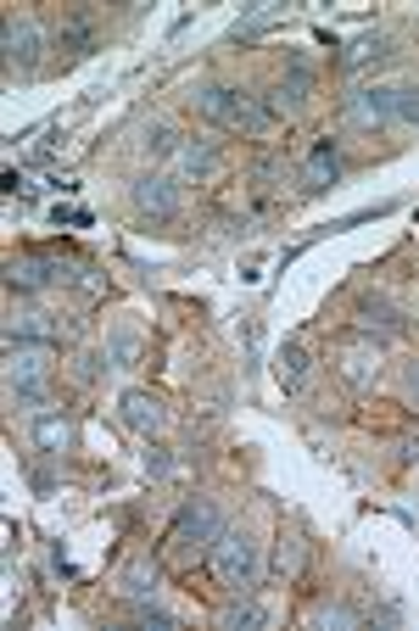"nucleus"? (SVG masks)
Here are the masks:
<instances>
[{
	"mask_svg": "<svg viewBox=\"0 0 419 631\" xmlns=\"http://www.w3.org/2000/svg\"><path fill=\"white\" fill-rule=\"evenodd\" d=\"M191 107L202 118H213L218 129H229V135H269L275 129V118L264 113V101L251 96V89H240V84H202L196 96H191Z\"/></svg>",
	"mask_w": 419,
	"mask_h": 631,
	"instance_id": "nucleus-1",
	"label": "nucleus"
},
{
	"mask_svg": "<svg viewBox=\"0 0 419 631\" xmlns=\"http://www.w3.org/2000/svg\"><path fill=\"white\" fill-rule=\"evenodd\" d=\"M207 570H213V581L229 598H246L251 587H258V576H264V554H258V543H251V531L224 525L218 543L207 548Z\"/></svg>",
	"mask_w": 419,
	"mask_h": 631,
	"instance_id": "nucleus-2",
	"label": "nucleus"
},
{
	"mask_svg": "<svg viewBox=\"0 0 419 631\" xmlns=\"http://www.w3.org/2000/svg\"><path fill=\"white\" fill-rule=\"evenodd\" d=\"M218 531H224V509L213 498H191L174 520V531H168V559L174 565H191L202 559L213 543H218Z\"/></svg>",
	"mask_w": 419,
	"mask_h": 631,
	"instance_id": "nucleus-3",
	"label": "nucleus"
},
{
	"mask_svg": "<svg viewBox=\"0 0 419 631\" xmlns=\"http://www.w3.org/2000/svg\"><path fill=\"white\" fill-rule=\"evenodd\" d=\"M45 62V29L34 18L7 12V78H29Z\"/></svg>",
	"mask_w": 419,
	"mask_h": 631,
	"instance_id": "nucleus-4",
	"label": "nucleus"
},
{
	"mask_svg": "<svg viewBox=\"0 0 419 631\" xmlns=\"http://www.w3.org/2000/svg\"><path fill=\"white\" fill-rule=\"evenodd\" d=\"M51 364H56V346L51 341H7V381L12 386L51 381Z\"/></svg>",
	"mask_w": 419,
	"mask_h": 631,
	"instance_id": "nucleus-5",
	"label": "nucleus"
},
{
	"mask_svg": "<svg viewBox=\"0 0 419 631\" xmlns=\"http://www.w3.org/2000/svg\"><path fill=\"white\" fill-rule=\"evenodd\" d=\"M347 124L353 129H386V124H397V89L391 84L353 89V96H347Z\"/></svg>",
	"mask_w": 419,
	"mask_h": 631,
	"instance_id": "nucleus-6",
	"label": "nucleus"
},
{
	"mask_svg": "<svg viewBox=\"0 0 419 631\" xmlns=\"http://www.w3.org/2000/svg\"><path fill=\"white\" fill-rule=\"evenodd\" d=\"M335 357H342V381H347L353 392L375 386V375H380V341H375V335H347Z\"/></svg>",
	"mask_w": 419,
	"mask_h": 631,
	"instance_id": "nucleus-7",
	"label": "nucleus"
},
{
	"mask_svg": "<svg viewBox=\"0 0 419 631\" xmlns=\"http://www.w3.org/2000/svg\"><path fill=\"white\" fill-rule=\"evenodd\" d=\"M218 140H207V135H191V140H180V151H174V173L185 179V185H202V179H213L218 173Z\"/></svg>",
	"mask_w": 419,
	"mask_h": 631,
	"instance_id": "nucleus-8",
	"label": "nucleus"
},
{
	"mask_svg": "<svg viewBox=\"0 0 419 631\" xmlns=\"http://www.w3.org/2000/svg\"><path fill=\"white\" fill-rule=\"evenodd\" d=\"M96 40H101V23H96V12H90V7L62 12V23H56V45H62L67 56H90V51H96Z\"/></svg>",
	"mask_w": 419,
	"mask_h": 631,
	"instance_id": "nucleus-9",
	"label": "nucleus"
},
{
	"mask_svg": "<svg viewBox=\"0 0 419 631\" xmlns=\"http://www.w3.org/2000/svg\"><path fill=\"white\" fill-rule=\"evenodd\" d=\"M135 202L151 213V218H174L180 213V185L168 173H140L135 179Z\"/></svg>",
	"mask_w": 419,
	"mask_h": 631,
	"instance_id": "nucleus-10",
	"label": "nucleus"
},
{
	"mask_svg": "<svg viewBox=\"0 0 419 631\" xmlns=\"http://www.w3.org/2000/svg\"><path fill=\"white\" fill-rule=\"evenodd\" d=\"M62 280H67L62 263H51V257H18L7 268V286L12 291H45V286H62Z\"/></svg>",
	"mask_w": 419,
	"mask_h": 631,
	"instance_id": "nucleus-11",
	"label": "nucleus"
},
{
	"mask_svg": "<svg viewBox=\"0 0 419 631\" xmlns=\"http://www.w3.org/2000/svg\"><path fill=\"white\" fill-rule=\"evenodd\" d=\"M56 335H62V324L45 308H12V319H7V341H51L56 346Z\"/></svg>",
	"mask_w": 419,
	"mask_h": 631,
	"instance_id": "nucleus-12",
	"label": "nucleus"
},
{
	"mask_svg": "<svg viewBox=\"0 0 419 631\" xmlns=\"http://www.w3.org/2000/svg\"><path fill=\"white\" fill-rule=\"evenodd\" d=\"M335 173H342V146L324 135V140L313 146L308 168H302V191H324V185H335Z\"/></svg>",
	"mask_w": 419,
	"mask_h": 631,
	"instance_id": "nucleus-13",
	"label": "nucleus"
},
{
	"mask_svg": "<svg viewBox=\"0 0 419 631\" xmlns=\"http://www.w3.org/2000/svg\"><path fill=\"white\" fill-rule=\"evenodd\" d=\"M118 408H123V425H129L135 436H157V430H162V419H168V414H162V403H157L151 392H123V403H118Z\"/></svg>",
	"mask_w": 419,
	"mask_h": 631,
	"instance_id": "nucleus-14",
	"label": "nucleus"
},
{
	"mask_svg": "<svg viewBox=\"0 0 419 631\" xmlns=\"http://www.w3.org/2000/svg\"><path fill=\"white\" fill-rule=\"evenodd\" d=\"M358 319H364L369 335H402V313H397L386 297H364V302H358Z\"/></svg>",
	"mask_w": 419,
	"mask_h": 631,
	"instance_id": "nucleus-15",
	"label": "nucleus"
},
{
	"mask_svg": "<svg viewBox=\"0 0 419 631\" xmlns=\"http://www.w3.org/2000/svg\"><path fill=\"white\" fill-rule=\"evenodd\" d=\"M118 592L135 598V603H157V570H151L146 559H135V565L118 576Z\"/></svg>",
	"mask_w": 419,
	"mask_h": 631,
	"instance_id": "nucleus-16",
	"label": "nucleus"
},
{
	"mask_svg": "<svg viewBox=\"0 0 419 631\" xmlns=\"http://www.w3.org/2000/svg\"><path fill=\"white\" fill-rule=\"evenodd\" d=\"M67 441H73V425L62 414H40L34 419V447H40V453H62Z\"/></svg>",
	"mask_w": 419,
	"mask_h": 631,
	"instance_id": "nucleus-17",
	"label": "nucleus"
},
{
	"mask_svg": "<svg viewBox=\"0 0 419 631\" xmlns=\"http://www.w3.org/2000/svg\"><path fill=\"white\" fill-rule=\"evenodd\" d=\"M280 381H286V392H302V386H308V352H302V346H286Z\"/></svg>",
	"mask_w": 419,
	"mask_h": 631,
	"instance_id": "nucleus-18",
	"label": "nucleus"
},
{
	"mask_svg": "<svg viewBox=\"0 0 419 631\" xmlns=\"http://www.w3.org/2000/svg\"><path fill=\"white\" fill-rule=\"evenodd\" d=\"M140 151H146V157H174V151H180V135L168 129V124H151L146 140H140Z\"/></svg>",
	"mask_w": 419,
	"mask_h": 631,
	"instance_id": "nucleus-19",
	"label": "nucleus"
},
{
	"mask_svg": "<svg viewBox=\"0 0 419 631\" xmlns=\"http://www.w3.org/2000/svg\"><path fill=\"white\" fill-rule=\"evenodd\" d=\"M251 179H258V191H275L280 179H286V151H269L258 168H251Z\"/></svg>",
	"mask_w": 419,
	"mask_h": 631,
	"instance_id": "nucleus-20",
	"label": "nucleus"
},
{
	"mask_svg": "<svg viewBox=\"0 0 419 631\" xmlns=\"http://www.w3.org/2000/svg\"><path fill=\"white\" fill-rule=\"evenodd\" d=\"M375 56H386V34H364V40L347 51V73H358V67L375 62Z\"/></svg>",
	"mask_w": 419,
	"mask_h": 631,
	"instance_id": "nucleus-21",
	"label": "nucleus"
},
{
	"mask_svg": "<svg viewBox=\"0 0 419 631\" xmlns=\"http://www.w3.org/2000/svg\"><path fill=\"white\" fill-rule=\"evenodd\" d=\"M397 124L419 129V84H402V89H397Z\"/></svg>",
	"mask_w": 419,
	"mask_h": 631,
	"instance_id": "nucleus-22",
	"label": "nucleus"
},
{
	"mask_svg": "<svg viewBox=\"0 0 419 631\" xmlns=\"http://www.w3.org/2000/svg\"><path fill=\"white\" fill-rule=\"evenodd\" d=\"M264 620H269V614H264L258 603H240V609H224V625H235V631H240V625H264Z\"/></svg>",
	"mask_w": 419,
	"mask_h": 631,
	"instance_id": "nucleus-23",
	"label": "nucleus"
},
{
	"mask_svg": "<svg viewBox=\"0 0 419 631\" xmlns=\"http://www.w3.org/2000/svg\"><path fill=\"white\" fill-rule=\"evenodd\" d=\"M146 475L151 481H168V475H174V459H168L162 447H151V453H146Z\"/></svg>",
	"mask_w": 419,
	"mask_h": 631,
	"instance_id": "nucleus-24",
	"label": "nucleus"
},
{
	"mask_svg": "<svg viewBox=\"0 0 419 631\" xmlns=\"http://www.w3.org/2000/svg\"><path fill=\"white\" fill-rule=\"evenodd\" d=\"M12 403H18V408H40V403H45V381H34V386H12Z\"/></svg>",
	"mask_w": 419,
	"mask_h": 631,
	"instance_id": "nucleus-25",
	"label": "nucleus"
},
{
	"mask_svg": "<svg viewBox=\"0 0 419 631\" xmlns=\"http://www.w3.org/2000/svg\"><path fill=\"white\" fill-rule=\"evenodd\" d=\"M112 357H118V364H135V357H140V341H135V335H112Z\"/></svg>",
	"mask_w": 419,
	"mask_h": 631,
	"instance_id": "nucleus-26",
	"label": "nucleus"
},
{
	"mask_svg": "<svg viewBox=\"0 0 419 631\" xmlns=\"http://www.w3.org/2000/svg\"><path fill=\"white\" fill-rule=\"evenodd\" d=\"M402 392H408V403L419 408V364H408V375H402Z\"/></svg>",
	"mask_w": 419,
	"mask_h": 631,
	"instance_id": "nucleus-27",
	"label": "nucleus"
},
{
	"mask_svg": "<svg viewBox=\"0 0 419 631\" xmlns=\"http://www.w3.org/2000/svg\"><path fill=\"white\" fill-rule=\"evenodd\" d=\"M353 620H358L353 609H324V625H353Z\"/></svg>",
	"mask_w": 419,
	"mask_h": 631,
	"instance_id": "nucleus-28",
	"label": "nucleus"
},
{
	"mask_svg": "<svg viewBox=\"0 0 419 631\" xmlns=\"http://www.w3.org/2000/svg\"><path fill=\"white\" fill-rule=\"evenodd\" d=\"M402 459H408V464H419V436H408V441H402Z\"/></svg>",
	"mask_w": 419,
	"mask_h": 631,
	"instance_id": "nucleus-29",
	"label": "nucleus"
}]
</instances>
